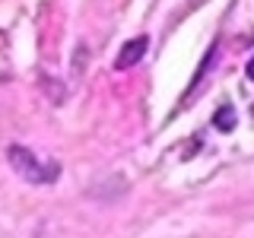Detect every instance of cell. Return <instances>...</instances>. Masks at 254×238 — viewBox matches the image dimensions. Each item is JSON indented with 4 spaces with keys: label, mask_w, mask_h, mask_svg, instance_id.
Returning a JSON list of instances; mask_svg holds the SVG:
<instances>
[{
    "label": "cell",
    "mask_w": 254,
    "mask_h": 238,
    "mask_svg": "<svg viewBox=\"0 0 254 238\" xmlns=\"http://www.w3.org/2000/svg\"><path fill=\"white\" fill-rule=\"evenodd\" d=\"M146 48H149V38H146V35L130 38V42H127L121 51H118L115 70H130V67H137V63L143 60V54H146Z\"/></svg>",
    "instance_id": "2"
},
{
    "label": "cell",
    "mask_w": 254,
    "mask_h": 238,
    "mask_svg": "<svg viewBox=\"0 0 254 238\" xmlns=\"http://www.w3.org/2000/svg\"><path fill=\"white\" fill-rule=\"evenodd\" d=\"M213 124H216L222 133L235 130V108H232V105H222V108L216 111V115H213Z\"/></svg>",
    "instance_id": "3"
},
{
    "label": "cell",
    "mask_w": 254,
    "mask_h": 238,
    "mask_svg": "<svg viewBox=\"0 0 254 238\" xmlns=\"http://www.w3.org/2000/svg\"><path fill=\"white\" fill-rule=\"evenodd\" d=\"M245 73H248V79H254V58L248 60V70H245Z\"/></svg>",
    "instance_id": "4"
},
{
    "label": "cell",
    "mask_w": 254,
    "mask_h": 238,
    "mask_svg": "<svg viewBox=\"0 0 254 238\" xmlns=\"http://www.w3.org/2000/svg\"><path fill=\"white\" fill-rule=\"evenodd\" d=\"M251 115H254V108H251Z\"/></svg>",
    "instance_id": "5"
},
{
    "label": "cell",
    "mask_w": 254,
    "mask_h": 238,
    "mask_svg": "<svg viewBox=\"0 0 254 238\" xmlns=\"http://www.w3.org/2000/svg\"><path fill=\"white\" fill-rule=\"evenodd\" d=\"M10 165L16 172L22 175L26 181H32V184H51L54 178H58V162H51V159H38L32 149L26 146H10Z\"/></svg>",
    "instance_id": "1"
}]
</instances>
